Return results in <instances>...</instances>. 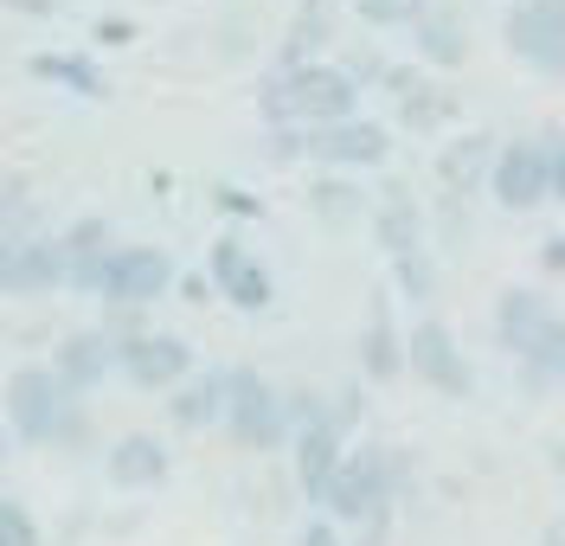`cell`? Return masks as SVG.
I'll use <instances>...</instances> for the list:
<instances>
[{
	"mask_svg": "<svg viewBox=\"0 0 565 546\" xmlns=\"http://www.w3.org/2000/svg\"><path fill=\"white\" fill-rule=\"evenodd\" d=\"M405 33H412V52H418L424 72H462L469 65V26L450 0H430Z\"/></svg>",
	"mask_w": 565,
	"mask_h": 546,
	"instance_id": "obj_17",
	"label": "cell"
},
{
	"mask_svg": "<svg viewBox=\"0 0 565 546\" xmlns=\"http://www.w3.org/2000/svg\"><path fill=\"white\" fill-rule=\"evenodd\" d=\"M104 475H109V489H122V495H148V489H161L174 475V457H168V443L154 431H122L104 450Z\"/></svg>",
	"mask_w": 565,
	"mask_h": 546,
	"instance_id": "obj_15",
	"label": "cell"
},
{
	"mask_svg": "<svg viewBox=\"0 0 565 546\" xmlns=\"http://www.w3.org/2000/svg\"><path fill=\"white\" fill-rule=\"evenodd\" d=\"M7 457H13V431L0 425V470H7Z\"/></svg>",
	"mask_w": 565,
	"mask_h": 546,
	"instance_id": "obj_45",
	"label": "cell"
},
{
	"mask_svg": "<svg viewBox=\"0 0 565 546\" xmlns=\"http://www.w3.org/2000/svg\"><path fill=\"white\" fill-rule=\"evenodd\" d=\"M366 225H373V245L386 251V264L392 257H405V251H424V232H430V218H424V206L412 200V186L405 181L380 186V200H373Z\"/></svg>",
	"mask_w": 565,
	"mask_h": 546,
	"instance_id": "obj_18",
	"label": "cell"
},
{
	"mask_svg": "<svg viewBox=\"0 0 565 546\" xmlns=\"http://www.w3.org/2000/svg\"><path fill=\"white\" fill-rule=\"evenodd\" d=\"M514 366H521V386H527L533 399L559 393V386H565V309H559L546 328H540V334H533V347H527Z\"/></svg>",
	"mask_w": 565,
	"mask_h": 546,
	"instance_id": "obj_25",
	"label": "cell"
},
{
	"mask_svg": "<svg viewBox=\"0 0 565 546\" xmlns=\"http://www.w3.org/2000/svg\"><path fill=\"white\" fill-rule=\"evenodd\" d=\"M546 136V154H553V200L565 206V129H540Z\"/></svg>",
	"mask_w": 565,
	"mask_h": 546,
	"instance_id": "obj_39",
	"label": "cell"
},
{
	"mask_svg": "<svg viewBox=\"0 0 565 546\" xmlns=\"http://www.w3.org/2000/svg\"><path fill=\"white\" fill-rule=\"evenodd\" d=\"M0 425L13 431V443H26V450H52V437H58V418H65V405L77 393H65L58 379H52V366L45 361H20L7 373V393H0Z\"/></svg>",
	"mask_w": 565,
	"mask_h": 546,
	"instance_id": "obj_3",
	"label": "cell"
},
{
	"mask_svg": "<svg viewBox=\"0 0 565 546\" xmlns=\"http://www.w3.org/2000/svg\"><path fill=\"white\" fill-rule=\"evenodd\" d=\"M206 283L232 309H245V315H257V309H270V296H277V277H270V264L250 251L238 232H225V238H212L206 251Z\"/></svg>",
	"mask_w": 565,
	"mask_h": 546,
	"instance_id": "obj_10",
	"label": "cell"
},
{
	"mask_svg": "<svg viewBox=\"0 0 565 546\" xmlns=\"http://www.w3.org/2000/svg\"><path fill=\"white\" fill-rule=\"evenodd\" d=\"M20 13H52V0H13Z\"/></svg>",
	"mask_w": 565,
	"mask_h": 546,
	"instance_id": "obj_44",
	"label": "cell"
},
{
	"mask_svg": "<svg viewBox=\"0 0 565 546\" xmlns=\"http://www.w3.org/2000/svg\"><path fill=\"white\" fill-rule=\"evenodd\" d=\"M334 45V7H296L289 26H282L277 52H270V72H296V65H316L321 52Z\"/></svg>",
	"mask_w": 565,
	"mask_h": 546,
	"instance_id": "obj_22",
	"label": "cell"
},
{
	"mask_svg": "<svg viewBox=\"0 0 565 546\" xmlns=\"http://www.w3.org/2000/svg\"><path fill=\"white\" fill-rule=\"evenodd\" d=\"M392 296H412L418 309L437 296V257H430V245H424V251L392 257Z\"/></svg>",
	"mask_w": 565,
	"mask_h": 546,
	"instance_id": "obj_27",
	"label": "cell"
},
{
	"mask_svg": "<svg viewBox=\"0 0 565 546\" xmlns=\"http://www.w3.org/2000/svg\"><path fill=\"white\" fill-rule=\"evenodd\" d=\"M282 418H289V437L334 425V411H328V393H316V386H282Z\"/></svg>",
	"mask_w": 565,
	"mask_h": 546,
	"instance_id": "obj_28",
	"label": "cell"
},
{
	"mask_svg": "<svg viewBox=\"0 0 565 546\" xmlns=\"http://www.w3.org/2000/svg\"><path fill=\"white\" fill-rule=\"evenodd\" d=\"M328 411H334V431L353 437V425H360V386H334L328 393Z\"/></svg>",
	"mask_w": 565,
	"mask_h": 546,
	"instance_id": "obj_36",
	"label": "cell"
},
{
	"mask_svg": "<svg viewBox=\"0 0 565 546\" xmlns=\"http://www.w3.org/2000/svg\"><path fill=\"white\" fill-rule=\"evenodd\" d=\"M353 354H360V373H366L373 386H392V379L405 373V322H398V309H392V290H366Z\"/></svg>",
	"mask_w": 565,
	"mask_h": 546,
	"instance_id": "obj_12",
	"label": "cell"
},
{
	"mask_svg": "<svg viewBox=\"0 0 565 546\" xmlns=\"http://www.w3.org/2000/svg\"><path fill=\"white\" fill-rule=\"evenodd\" d=\"M296 546H348V534H341L328 514H309V521H302V534H296Z\"/></svg>",
	"mask_w": 565,
	"mask_h": 546,
	"instance_id": "obj_37",
	"label": "cell"
},
{
	"mask_svg": "<svg viewBox=\"0 0 565 546\" xmlns=\"http://www.w3.org/2000/svg\"><path fill=\"white\" fill-rule=\"evenodd\" d=\"M97 39H104V45H129L136 26H129V20H97Z\"/></svg>",
	"mask_w": 565,
	"mask_h": 546,
	"instance_id": "obj_42",
	"label": "cell"
},
{
	"mask_svg": "<svg viewBox=\"0 0 565 546\" xmlns=\"http://www.w3.org/2000/svg\"><path fill=\"white\" fill-rule=\"evenodd\" d=\"M296 7H321V0H296Z\"/></svg>",
	"mask_w": 565,
	"mask_h": 546,
	"instance_id": "obj_47",
	"label": "cell"
},
{
	"mask_svg": "<svg viewBox=\"0 0 565 546\" xmlns=\"http://www.w3.org/2000/svg\"><path fill=\"white\" fill-rule=\"evenodd\" d=\"M489 193L501 213H533L553 200V154H546V136H508L494 148L489 168Z\"/></svg>",
	"mask_w": 565,
	"mask_h": 546,
	"instance_id": "obj_8",
	"label": "cell"
},
{
	"mask_svg": "<svg viewBox=\"0 0 565 546\" xmlns=\"http://www.w3.org/2000/svg\"><path fill=\"white\" fill-rule=\"evenodd\" d=\"M174 290H180V264L161 245H116L104 277H97V302L104 309H154Z\"/></svg>",
	"mask_w": 565,
	"mask_h": 546,
	"instance_id": "obj_6",
	"label": "cell"
},
{
	"mask_svg": "<svg viewBox=\"0 0 565 546\" xmlns=\"http://www.w3.org/2000/svg\"><path fill=\"white\" fill-rule=\"evenodd\" d=\"M559 315V302L546 290H533V283H508V290L494 296V309H489V328H494V347L508 354V361H521L533 347V334Z\"/></svg>",
	"mask_w": 565,
	"mask_h": 546,
	"instance_id": "obj_14",
	"label": "cell"
},
{
	"mask_svg": "<svg viewBox=\"0 0 565 546\" xmlns=\"http://www.w3.org/2000/svg\"><path fill=\"white\" fill-rule=\"evenodd\" d=\"M380 97L392 104V122L412 129V136H437L462 116V97L450 84H437L418 58H392L386 77H380Z\"/></svg>",
	"mask_w": 565,
	"mask_h": 546,
	"instance_id": "obj_7",
	"label": "cell"
},
{
	"mask_svg": "<svg viewBox=\"0 0 565 546\" xmlns=\"http://www.w3.org/2000/svg\"><path fill=\"white\" fill-rule=\"evenodd\" d=\"M437 232H444V245H462V238H469V213H462V200L437 193Z\"/></svg>",
	"mask_w": 565,
	"mask_h": 546,
	"instance_id": "obj_35",
	"label": "cell"
},
{
	"mask_svg": "<svg viewBox=\"0 0 565 546\" xmlns=\"http://www.w3.org/2000/svg\"><path fill=\"white\" fill-rule=\"evenodd\" d=\"M58 245H65V290L77 296H97V277H104L109 251L122 245L116 225L104 213H77L71 225H58Z\"/></svg>",
	"mask_w": 565,
	"mask_h": 546,
	"instance_id": "obj_16",
	"label": "cell"
},
{
	"mask_svg": "<svg viewBox=\"0 0 565 546\" xmlns=\"http://www.w3.org/2000/svg\"><path fill=\"white\" fill-rule=\"evenodd\" d=\"M302 136H309V129H264L257 154H264L270 168H296V161H302Z\"/></svg>",
	"mask_w": 565,
	"mask_h": 546,
	"instance_id": "obj_34",
	"label": "cell"
},
{
	"mask_svg": "<svg viewBox=\"0 0 565 546\" xmlns=\"http://www.w3.org/2000/svg\"><path fill=\"white\" fill-rule=\"evenodd\" d=\"M341 463H348V437L334 431V425L289 437V475H296L302 502H316V508H321V495H328V482L341 475Z\"/></svg>",
	"mask_w": 565,
	"mask_h": 546,
	"instance_id": "obj_19",
	"label": "cell"
},
{
	"mask_svg": "<svg viewBox=\"0 0 565 546\" xmlns=\"http://www.w3.org/2000/svg\"><path fill=\"white\" fill-rule=\"evenodd\" d=\"M0 296H20V245L0 238Z\"/></svg>",
	"mask_w": 565,
	"mask_h": 546,
	"instance_id": "obj_40",
	"label": "cell"
},
{
	"mask_svg": "<svg viewBox=\"0 0 565 546\" xmlns=\"http://www.w3.org/2000/svg\"><path fill=\"white\" fill-rule=\"evenodd\" d=\"M212 200H218V206H225V213H232V218H250V213H264V206H257V200H250L245 186H218V193H212Z\"/></svg>",
	"mask_w": 565,
	"mask_h": 546,
	"instance_id": "obj_41",
	"label": "cell"
},
{
	"mask_svg": "<svg viewBox=\"0 0 565 546\" xmlns=\"http://www.w3.org/2000/svg\"><path fill=\"white\" fill-rule=\"evenodd\" d=\"M424 7H430V0H353V13H360L366 26H380V33H405Z\"/></svg>",
	"mask_w": 565,
	"mask_h": 546,
	"instance_id": "obj_30",
	"label": "cell"
},
{
	"mask_svg": "<svg viewBox=\"0 0 565 546\" xmlns=\"http://www.w3.org/2000/svg\"><path fill=\"white\" fill-rule=\"evenodd\" d=\"M309 213H316V225H328V232H353L360 218L373 213V200H366L360 174H316V186H309Z\"/></svg>",
	"mask_w": 565,
	"mask_h": 546,
	"instance_id": "obj_23",
	"label": "cell"
},
{
	"mask_svg": "<svg viewBox=\"0 0 565 546\" xmlns=\"http://www.w3.org/2000/svg\"><path fill=\"white\" fill-rule=\"evenodd\" d=\"M494 148H501V136H489V129H462V136H450V142L437 148V186H444L450 200H469L476 186H489Z\"/></svg>",
	"mask_w": 565,
	"mask_h": 546,
	"instance_id": "obj_20",
	"label": "cell"
},
{
	"mask_svg": "<svg viewBox=\"0 0 565 546\" xmlns=\"http://www.w3.org/2000/svg\"><path fill=\"white\" fill-rule=\"evenodd\" d=\"M65 290V245L58 232H39L20 245V296H58Z\"/></svg>",
	"mask_w": 565,
	"mask_h": 546,
	"instance_id": "obj_26",
	"label": "cell"
},
{
	"mask_svg": "<svg viewBox=\"0 0 565 546\" xmlns=\"http://www.w3.org/2000/svg\"><path fill=\"white\" fill-rule=\"evenodd\" d=\"M26 72H33L39 84L71 90V97H90V104H104V97H109V72L90 58V52H33V65H26Z\"/></svg>",
	"mask_w": 565,
	"mask_h": 546,
	"instance_id": "obj_24",
	"label": "cell"
},
{
	"mask_svg": "<svg viewBox=\"0 0 565 546\" xmlns=\"http://www.w3.org/2000/svg\"><path fill=\"white\" fill-rule=\"evenodd\" d=\"M302 161H316L321 174H373L392 161V122L380 116H348V122H321L302 136Z\"/></svg>",
	"mask_w": 565,
	"mask_h": 546,
	"instance_id": "obj_4",
	"label": "cell"
},
{
	"mask_svg": "<svg viewBox=\"0 0 565 546\" xmlns=\"http://www.w3.org/2000/svg\"><path fill=\"white\" fill-rule=\"evenodd\" d=\"M0 546H45L33 508H26L20 495H0Z\"/></svg>",
	"mask_w": 565,
	"mask_h": 546,
	"instance_id": "obj_31",
	"label": "cell"
},
{
	"mask_svg": "<svg viewBox=\"0 0 565 546\" xmlns=\"http://www.w3.org/2000/svg\"><path fill=\"white\" fill-rule=\"evenodd\" d=\"M193 341L186 334H168V328H154V334H141L129 347H116V379H129L136 393H174L180 379L193 373Z\"/></svg>",
	"mask_w": 565,
	"mask_h": 546,
	"instance_id": "obj_11",
	"label": "cell"
},
{
	"mask_svg": "<svg viewBox=\"0 0 565 546\" xmlns=\"http://www.w3.org/2000/svg\"><path fill=\"white\" fill-rule=\"evenodd\" d=\"M218 431L232 437L245 457H270L289 450V418H282V386L270 373H257L250 361L225 366V418Z\"/></svg>",
	"mask_w": 565,
	"mask_h": 546,
	"instance_id": "obj_2",
	"label": "cell"
},
{
	"mask_svg": "<svg viewBox=\"0 0 565 546\" xmlns=\"http://www.w3.org/2000/svg\"><path fill=\"white\" fill-rule=\"evenodd\" d=\"M45 366H52V379H58L65 393L90 399L97 386H109V373H116V347H109L104 328H65V334L52 341Z\"/></svg>",
	"mask_w": 565,
	"mask_h": 546,
	"instance_id": "obj_13",
	"label": "cell"
},
{
	"mask_svg": "<svg viewBox=\"0 0 565 546\" xmlns=\"http://www.w3.org/2000/svg\"><path fill=\"white\" fill-rule=\"evenodd\" d=\"M405 373H418V386H430L437 399H469L476 393V366H469L457 328L444 315H418L405 328Z\"/></svg>",
	"mask_w": 565,
	"mask_h": 546,
	"instance_id": "obj_5",
	"label": "cell"
},
{
	"mask_svg": "<svg viewBox=\"0 0 565 546\" xmlns=\"http://www.w3.org/2000/svg\"><path fill=\"white\" fill-rule=\"evenodd\" d=\"M334 65H341V72H348L353 84H360V90H380V77H386L392 58L380 52V45H373V39H366V45H348V52H341Z\"/></svg>",
	"mask_w": 565,
	"mask_h": 546,
	"instance_id": "obj_32",
	"label": "cell"
},
{
	"mask_svg": "<svg viewBox=\"0 0 565 546\" xmlns=\"http://www.w3.org/2000/svg\"><path fill=\"white\" fill-rule=\"evenodd\" d=\"M533 264H540V277H565V232H553V238H540V251H533Z\"/></svg>",
	"mask_w": 565,
	"mask_h": 546,
	"instance_id": "obj_38",
	"label": "cell"
},
{
	"mask_svg": "<svg viewBox=\"0 0 565 546\" xmlns=\"http://www.w3.org/2000/svg\"><path fill=\"white\" fill-rule=\"evenodd\" d=\"M405 489H412V457H405L398 443H348V463L328 482L321 514H328L341 534H353V527H366V521H380V514H398Z\"/></svg>",
	"mask_w": 565,
	"mask_h": 546,
	"instance_id": "obj_1",
	"label": "cell"
},
{
	"mask_svg": "<svg viewBox=\"0 0 565 546\" xmlns=\"http://www.w3.org/2000/svg\"><path fill=\"white\" fill-rule=\"evenodd\" d=\"M168 418H174V431H218V418H225V366H193L168 393Z\"/></svg>",
	"mask_w": 565,
	"mask_h": 546,
	"instance_id": "obj_21",
	"label": "cell"
},
{
	"mask_svg": "<svg viewBox=\"0 0 565 546\" xmlns=\"http://www.w3.org/2000/svg\"><path fill=\"white\" fill-rule=\"evenodd\" d=\"M553 534H559V540H565V508H559V521H553Z\"/></svg>",
	"mask_w": 565,
	"mask_h": 546,
	"instance_id": "obj_46",
	"label": "cell"
},
{
	"mask_svg": "<svg viewBox=\"0 0 565 546\" xmlns=\"http://www.w3.org/2000/svg\"><path fill=\"white\" fill-rule=\"evenodd\" d=\"M559 7H565V0H559Z\"/></svg>",
	"mask_w": 565,
	"mask_h": 546,
	"instance_id": "obj_48",
	"label": "cell"
},
{
	"mask_svg": "<svg viewBox=\"0 0 565 546\" xmlns=\"http://www.w3.org/2000/svg\"><path fill=\"white\" fill-rule=\"evenodd\" d=\"M508 52L540 77H565V7L559 0H508L501 13Z\"/></svg>",
	"mask_w": 565,
	"mask_h": 546,
	"instance_id": "obj_9",
	"label": "cell"
},
{
	"mask_svg": "<svg viewBox=\"0 0 565 546\" xmlns=\"http://www.w3.org/2000/svg\"><path fill=\"white\" fill-rule=\"evenodd\" d=\"M97 328L109 334V347H129V341H141V334H154L148 309H104V315H97Z\"/></svg>",
	"mask_w": 565,
	"mask_h": 546,
	"instance_id": "obj_33",
	"label": "cell"
},
{
	"mask_svg": "<svg viewBox=\"0 0 565 546\" xmlns=\"http://www.w3.org/2000/svg\"><path fill=\"white\" fill-rule=\"evenodd\" d=\"M52 450H65V457H77V450H97V411H90V399H71L65 405Z\"/></svg>",
	"mask_w": 565,
	"mask_h": 546,
	"instance_id": "obj_29",
	"label": "cell"
},
{
	"mask_svg": "<svg viewBox=\"0 0 565 546\" xmlns=\"http://www.w3.org/2000/svg\"><path fill=\"white\" fill-rule=\"evenodd\" d=\"M546 463H553V475H565V437L553 443V450H546Z\"/></svg>",
	"mask_w": 565,
	"mask_h": 546,
	"instance_id": "obj_43",
	"label": "cell"
}]
</instances>
